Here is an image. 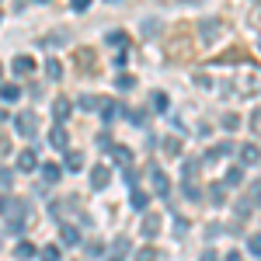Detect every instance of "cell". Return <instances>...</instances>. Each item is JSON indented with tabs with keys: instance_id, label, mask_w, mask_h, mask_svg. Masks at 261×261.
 I'll return each mask as SVG.
<instances>
[{
	"instance_id": "obj_9",
	"label": "cell",
	"mask_w": 261,
	"mask_h": 261,
	"mask_svg": "<svg viewBox=\"0 0 261 261\" xmlns=\"http://www.w3.org/2000/svg\"><path fill=\"white\" fill-rule=\"evenodd\" d=\"M18 167H21V174H24V171H35V167H39L35 150H21V153H18Z\"/></svg>"
},
{
	"instance_id": "obj_37",
	"label": "cell",
	"mask_w": 261,
	"mask_h": 261,
	"mask_svg": "<svg viewBox=\"0 0 261 261\" xmlns=\"http://www.w3.org/2000/svg\"><path fill=\"white\" fill-rule=\"evenodd\" d=\"M237 125H241L237 115H223V129H237Z\"/></svg>"
},
{
	"instance_id": "obj_12",
	"label": "cell",
	"mask_w": 261,
	"mask_h": 261,
	"mask_svg": "<svg viewBox=\"0 0 261 261\" xmlns=\"http://www.w3.org/2000/svg\"><path fill=\"white\" fill-rule=\"evenodd\" d=\"M11 70H14L18 77H28V73L35 70V63H32V56H18V60L11 63Z\"/></svg>"
},
{
	"instance_id": "obj_18",
	"label": "cell",
	"mask_w": 261,
	"mask_h": 261,
	"mask_svg": "<svg viewBox=\"0 0 261 261\" xmlns=\"http://www.w3.org/2000/svg\"><path fill=\"white\" fill-rule=\"evenodd\" d=\"M153 188H157L161 195H167V192H171V181H167V174H164V171H153Z\"/></svg>"
},
{
	"instance_id": "obj_27",
	"label": "cell",
	"mask_w": 261,
	"mask_h": 261,
	"mask_svg": "<svg viewBox=\"0 0 261 261\" xmlns=\"http://www.w3.org/2000/svg\"><path fill=\"white\" fill-rule=\"evenodd\" d=\"M150 105H153L157 112H167V105H171V101H167V94H164V91H157V94L150 98Z\"/></svg>"
},
{
	"instance_id": "obj_40",
	"label": "cell",
	"mask_w": 261,
	"mask_h": 261,
	"mask_svg": "<svg viewBox=\"0 0 261 261\" xmlns=\"http://www.w3.org/2000/svg\"><path fill=\"white\" fill-rule=\"evenodd\" d=\"M87 254H91V258H98V254H101V241H91V244H87Z\"/></svg>"
},
{
	"instance_id": "obj_1",
	"label": "cell",
	"mask_w": 261,
	"mask_h": 261,
	"mask_svg": "<svg viewBox=\"0 0 261 261\" xmlns=\"http://www.w3.org/2000/svg\"><path fill=\"white\" fill-rule=\"evenodd\" d=\"M0 213L7 216V230L11 233H18L21 223H24V216H28V205L21 199H11V195H0Z\"/></svg>"
},
{
	"instance_id": "obj_8",
	"label": "cell",
	"mask_w": 261,
	"mask_h": 261,
	"mask_svg": "<svg viewBox=\"0 0 261 261\" xmlns=\"http://www.w3.org/2000/svg\"><path fill=\"white\" fill-rule=\"evenodd\" d=\"M112 161L122 164V167L129 171V167H133V150H129V146H119V143H115V146H112Z\"/></svg>"
},
{
	"instance_id": "obj_6",
	"label": "cell",
	"mask_w": 261,
	"mask_h": 261,
	"mask_svg": "<svg viewBox=\"0 0 261 261\" xmlns=\"http://www.w3.org/2000/svg\"><path fill=\"white\" fill-rule=\"evenodd\" d=\"M108 181H112V171L98 164V167H91V188H108Z\"/></svg>"
},
{
	"instance_id": "obj_30",
	"label": "cell",
	"mask_w": 261,
	"mask_h": 261,
	"mask_svg": "<svg viewBox=\"0 0 261 261\" xmlns=\"http://www.w3.org/2000/svg\"><path fill=\"white\" fill-rule=\"evenodd\" d=\"M105 42H108V45H115V49H122V45H125V35H122V32H108V35H105Z\"/></svg>"
},
{
	"instance_id": "obj_32",
	"label": "cell",
	"mask_w": 261,
	"mask_h": 261,
	"mask_svg": "<svg viewBox=\"0 0 261 261\" xmlns=\"http://www.w3.org/2000/svg\"><path fill=\"white\" fill-rule=\"evenodd\" d=\"M136 261H157V251L153 247H140L136 251Z\"/></svg>"
},
{
	"instance_id": "obj_38",
	"label": "cell",
	"mask_w": 261,
	"mask_h": 261,
	"mask_svg": "<svg viewBox=\"0 0 261 261\" xmlns=\"http://www.w3.org/2000/svg\"><path fill=\"white\" fill-rule=\"evenodd\" d=\"M125 115L136 122V125H146V112H125Z\"/></svg>"
},
{
	"instance_id": "obj_47",
	"label": "cell",
	"mask_w": 261,
	"mask_h": 261,
	"mask_svg": "<svg viewBox=\"0 0 261 261\" xmlns=\"http://www.w3.org/2000/svg\"><path fill=\"white\" fill-rule=\"evenodd\" d=\"M4 119H7V108H0V122H4Z\"/></svg>"
},
{
	"instance_id": "obj_21",
	"label": "cell",
	"mask_w": 261,
	"mask_h": 261,
	"mask_svg": "<svg viewBox=\"0 0 261 261\" xmlns=\"http://www.w3.org/2000/svg\"><path fill=\"white\" fill-rule=\"evenodd\" d=\"M133 209H146V205H150V195H146V192H140V188H133Z\"/></svg>"
},
{
	"instance_id": "obj_5",
	"label": "cell",
	"mask_w": 261,
	"mask_h": 261,
	"mask_svg": "<svg viewBox=\"0 0 261 261\" xmlns=\"http://www.w3.org/2000/svg\"><path fill=\"white\" fill-rule=\"evenodd\" d=\"M70 112H73V101H70V98H56V101H53V119L60 122V125L70 119Z\"/></svg>"
},
{
	"instance_id": "obj_4",
	"label": "cell",
	"mask_w": 261,
	"mask_h": 261,
	"mask_svg": "<svg viewBox=\"0 0 261 261\" xmlns=\"http://www.w3.org/2000/svg\"><path fill=\"white\" fill-rule=\"evenodd\" d=\"M199 32H202V42H213L223 32V21L220 18H202L199 21Z\"/></svg>"
},
{
	"instance_id": "obj_50",
	"label": "cell",
	"mask_w": 261,
	"mask_h": 261,
	"mask_svg": "<svg viewBox=\"0 0 261 261\" xmlns=\"http://www.w3.org/2000/svg\"><path fill=\"white\" fill-rule=\"evenodd\" d=\"M0 73H4V66H0Z\"/></svg>"
},
{
	"instance_id": "obj_36",
	"label": "cell",
	"mask_w": 261,
	"mask_h": 261,
	"mask_svg": "<svg viewBox=\"0 0 261 261\" xmlns=\"http://www.w3.org/2000/svg\"><path fill=\"white\" fill-rule=\"evenodd\" d=\"M98 146H101V150H108V153H112V146H115V140H112L108 133H101V136H98Z\"/></svg>"
},
{
	"instance_id": "obj_29",
	"label": "cell",
	"mask_w": 261,
	"mask_h": 261,
	"mask_svg": "<svg viewBox=\"0 0 261 261\" xmlns=\"http://www.w3.org/2000/svg\"><path fill=\"white\" fill-rule=\"evenodd\" d=\"M247 251H251L254 258H261V233H251V237H247Z\"/></svg>"
},
{
	"instance_id": "obj_11",
	"label": "cell",
	"mask_w": 261,
	"mask_h": 261,
	"mask_svg": "<svg viewBox=\"0 0 261 261\" xmlns=\"http://www.w3.org/2000/svg\"><path fill=\"white\" fill-rule=\"evenodd\" d=\"M60 237H63V244L77 247V244H81V230H77V226H70V223H63V226H60Z\"/></svg>"
},
{
	"instance_id": "obj_42",
	"label": "cell",
	"mask_w": 261,
	"mask_h": 261,
	"mask_svg": "<svg viewBox=\"0 0 261 261\" xmlns=\"http://www.w3.org/2000/svg\"><path fill=\"white\" fill-rule=\"evenodd\" d=\"M115 251H129V237H119L115 241Z\"/></svg>"
},
{
	"instance_id": "obj_39",
	"label": "cell",
	"mask_w": 261,
	"mask_h": 261,
	"mask_svg": "<svg viewBox=\"0 0 261 261\" xmlns=\"http://www.w3.org/2000/svg\"><path fill=\"white\" fill-rule=\"evenodd\" d=\"M125 181H129V188H133V185L140 181V171H136V167H129V171H125Z\"/></svg>"
},
{
	"instance_id": "obj_45",
	"label": "cell",
	"mask_w": 261,
	"mask_h": 261,
	"mask_svg": "<svg viewBox=\"0 0 261 261\" xmlns=\"http://www.w3.org/2000/svg\"><path fill=\"white\" fill-rule=\"evenodd\" d=\"M226 261H241V251H230V254H226Z\"/></svg>"
},
{
	"instance_id": "obj_41",
	"label": "cell",
	"mask_w": 261,
	"mask_h": 261,
	"mask_svg": "<svg viewBox=\"0 0 261 261\" xmlns=\"http://www.w3.org/2000/svg\"><path fill=\"white\" fill-rule=\"evenodd\" d=\"M70 7H73V11H87V7H91V0H73Z\"/></svg>"
},
{
	"instance_id": "obj_19",
	"label": "cell",
	"mask_w": 261,
	"mask_h": 261,
	"mask_svg": "<svg viewBox=\"0 0 261 261\" xmlns=\"http://www.w3.org/2000/svg\"><path fill=\"white\" fill-rule=\"evenodd\" d=\"M45 77H49V81H60V77H63L60 60H45Z\"/></svg>"
},
{
	"instance_id": "obj_7",
	"label": "cell",
	"mask_w": 261,
	"mask_h": 261,
	"mask_svg": "<svg viewBox=\"0 0 261 261\" xmlns=\"http://www.w3.org/2000/svg\"><path fill=\"white\" fill-rule=\"evenodd\" d=\"M140 230H143V237H146V241H150V237H157V233H161V216H157V213H146Z\"/></svg>"
},
{
	"instance_id": "obj_49",
	"label": "cell",
	"mask_w": 261,
	"mask_h": 261,
	"mask_svg": "<svg viewBox=\"0 0 261 261\" xmlns=\"http://www.w3.org/2000/svg\"><path fill=\"white\" fill-rule=\"evenodd\" d=\"M112 261H122V254H115V258H112Z\"/></svg>"
},
{
	"instance_id": "obj_25",
	"label": "cell",
	"mask_w": 261,
	"mask_h": 261,
	"mask_svg": "<svg viewBox=\"0 0 261 261\" xmlns=\"http://www.w3.org/2000/svg\"><path fill=\"white\" fill-rule=\"evenodd\" d=\"M164 153H171V157H178V153H181V140H178V136H167V140H164Z\"/></svg>"
},
{
	"instance_id": "obj_20",
	"label": "cell",
	"mask_w": 261,
	"mask_h": 261,
	"mask_svg": "<svg viewBox=\"0 0 261 261\" xmlns=\"http://www.w3.org/2000/svg\"><path fill=\"white\" fill-rule=\"evenodd\" d=\"M66 167H70V171H81L84 167V153L81 150H70V153H66Z\"/></svg>"
},
{
	"instance_id": "obj_43",
	"label": "cell",
	"mask_w": 261,
	"mask_h": 261,
	"mask_svg": "<svg viewBox=\"0 0 261 261\" xmlns=\"http://www.w3.org/2000/svg\"><path fill=\"white\" fill-rule=\"evenodd\" d=\"M195 84H199V87H213V81H209L205 73H199V77H195Z\"/></svg>"
},
{
	"instance_id": "obj_17",
	"label": "cell",
	"mask_w": 261,
	"mask_h": 261,
	"mask_svg": "<svg viewBox=\"0 0 261 261\" xmlns=\"http://www.w3.org/2000/svg\"><path fill=\"white\" fill-rule=\"evenodd\" d=\"M77 108L94 112V108H101V98H94V94H81V98H77Z\"/></svg>"
},
{
	"instance_id": "obj_34",
	"label": "cell",
	"mask_w": 261,
	"mask_h": 261,
	"mask_svg": "<svg viewBox=\"0 0 261 261\" xmlns=\"http://www.w3.org/2000/svg\"><path fill=\"white\" fill-rule=\"evenodd\" d=\"M241 167H230V171H226V185H230V188H233V185H241Z\"/></svg>"
},
{
	"instance_id": "obj_14",
	"label": "cell",
	"mask_w": 261,
	"mask_h": 261,
	"mask_svg": "<svg viewBox=\"0 0 261 261\" xmlns=\"http://www.w3.org/2000/svg\"><path fill=\"white\" fill-rule=\"evenodd\" d=\"M98 112H101V119H105V122H112V119H119V112H122V108L115 105V101H101V108H98Z\"/></svg>"
},
{
	"instance_id": "obj_16",
	"label": "cell",
	"mask_w": 261,
	"mask_h": 261,
	"mask_svg": "<svg viewBox=\"0 0 261 261\" xmlns=\"http://www.w3.org/2000/svg\"><path fill=\"white\" fill-rule=\"evenodd\" d=\"M60 174H63V167H56V164H42V178L49 181V185H56Z\"/></svg>"
},
{
	"instance_id": "obj_15",
	"label": "cell",
	"mask_w": 261,
	"mask_h": 261,
	"mask_svg": "<svg viewBox=\"0 0 261 261\" xmlns=\"http://www.w3.org/2000/svg\"><path fill=\"white\" fill-rule=\"evenodd\" d=\"M14 258H18V261H28V258H35V244L21 241L18 247H14Z\"/></svg>"
},
{
	"instance_id": "obj_31",
	"label": "cell",
	"mask_w": 261,
	"mask_h": 261,
	"mask_svg": "<svg viewBox=\"0 0 261 261\" xmlns=\"http://www.w3.org/2000/svg\"><path fill=\"white\" fill-rule=\"evenodd\" d=\"M115 87L129 91V87H136V77H129V73H119V77H115Z\"/></svg>"
},
{
	"instance_id": "obj_3",
	"label": "cell",
	"mask_w": 261,
	"mask_h": 261,
	"mask_svg": "<svg viewBox=\"0 0 261 261\" xmlns=\"http://www.w3.org/2000/svg\"><path fill=\"white\" fill-rule=\"evenodd\" d=\"M73 63H77L81 73H94V70H98V63H94V49H77Z\"/></svg>"
},
{
	"instance_id": "obj_46",
	"label": "cell",
	"mask_w": 261,
	"mask_h": 261,
	"mask_svg": "<svg viewBox=\"0 0 261 261\" xmlns=\"http://www.w3.org/2000/svg\"><path fill=\"white\" fill-rule=\"evenodd\" d=\"M202 261H216V251H205V258Z\"/></svg>"
},
{
	"instance_id": "obj_44",
	"label": "cell",
	"mask_w": 261,
	"mask_h": 261,
	"mask_svg": "<svg viewBox=\"0 0 261 261\" xmlns=\"http://www.w3.org/2000/svg\"><path fill=\"white\" fill-rule=\"evenodd\" d=\"M4 153H11V143H7V136H0V157Z\"/></svg>"
},
{
	"instance_id": "obj_48",
	"label": "cell",
	"mask_w": 261,
	"mask_h": 261,
	"mask_svg": "<svg viewBox=\"0 0 261 261\" xmlns=\"http://www.w3.org/2000/svg\"><path fill=\"white\" fill-rule=\"evenodd\" d=\"M254 195H258V205H261V188H254Z\"/></svg>"
},
{
	"instance_id": "obj_13",
	"label": "cell",
	"mask_w": 261,
	"mask_h": 261,
	"mask_svg": "<svg viewBox=\"0 0 261 261\" xmlns=\"http://www.w3.org/2000/svg\"><path fill=\"white\" fill-rule=\"evenodd\" d=\"M49 143H53L56 150H66V146H70V136H66V129H63V125H56V129L49 133Z\"/></svg>"
},
{
	"instance_id": "obj_22",
	"label": "cell",
	"mask_w": 261,
	"mask_h": 261,
	"mask_svg": "<svg viewBox=\"0 0 261 261\" xmlns=\"http://www.w3.org/2000/svg\"><path fill=\"white\" fill-rule=\"evenodd\" d=\"M185 199H192V202H199V199H202L199 181H185Z\"/></svg>"
},
{
	"instance_id": "obj_23",
	"label": "cell",
	"mask_w": 261,
	"mask_h": 261,
	"mask_svg": "<svg viewBox=\"0 0 261 261\" xmlns=\"http://www.w3.org/2000/svg\"><path fill=\"white\" fill-rule=\"evenodd\" d=\"M0 94H4V101H18L21 98V87H18V84H4Z\"/></svg>"
},
{
	"instance_id": "obj_2",
	"label": "cell",
	"mask_w": 261,
	"mask_h": 261,
	"mask_svg": "<svg viewBox=\"0 0 261 261\" xmlns=\"http://www.w3.org/2000/svg\"><path fill=\"white\" fill-rule=\"evenodd\" d=\"M14 129H18L21 136H35V133H39V115H35V112H18Z\"/></svg>"
},
{
	"instance_id": "obj_35",
	"label": "cell",
	"mask_w": 261,
	"mask_h": 261,
	"mask_svg": "<svg viewBox=\"0 0 261 261\" xmlns=\"http://www.w3.org/2000/svg\"><path fill=\"white\" fill-rule=\"evenodd\" d=\"M11 181H14V171L0 167V188H11Z\"/></svg>"
},
{
	"instance_id": "obj_28",
	"label": "cell",
	"mask_w": 261,
	"mask_h": 261,
	"mask_svg": "<svg viewBox=\"0 0 261 261\" xmlns=\"http://www.w3.org/2000/svg\"><path fill=\"white\" fill-rule=\"evenodd\" d=\"M209 202H216V205H223V202H226V192H223V185H213V188H209Z\"/></svg>"
},
{
	"instance_id": "obj_24",
	"label": "cell",
	"mask_w": 261,
	"mask_h": 261,
	"mask_svg": "<svg viewBox=\"0 0 261 261\" xmlns=\"http://www.w3.org/2000/svg\"><path fill=\"white\" fill-rule=\"evenodd\" d=\"M39 258L42 261H60V247H56V244H45V247L39 251Z\"/></svg>"
},
{
	"instance_id": "obj_26",
	"label": "cell",
	"mask_w": 261,
	"mask_h": 261,
	"mask_svg": "<svg viewBox=\"0 0 261 261\" xmlns=\"http://www.w3.org/2000/svg\"><path fill=\"white\" fill-rule=\"evenodd\" d=\"M181 174H185V181H195V178H199V164H195V161H185Z\"/></svg>"
},
{
	"instance_id": "obj_33",
	"label": "cell",
	"mask_w": 261,
	"mask_h": 261,
	"mask_svg": "<svg viewBox=\"0 0 261 261\" xmlns=\"http://www.w3.org/2000/svg\"><path fill=\"white\" fill-rule=\"evenodd\" d=\"M251 133H254V136H261V108H254V112H251Z\"/></svg>"
},
{
	"instance_id": "obj_10",
	"label": "cell",
	"mask_w": 261,
	"mask_h": 261,
	"mask_svg": "<svg viewBox=\"0 0 261 261\" xmlns=\"http://www.w3.org/2000/svg\"><path fill=\"white\" fill-rule=\"evenodd\" d=\"M258 161H261V150L254 146V143H247V146L241 150V164H244V167H254Z\"/></svg>"
}]
</instances>
